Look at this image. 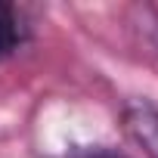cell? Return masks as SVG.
<instances>
[{"label":"cell","instance_id":"obj_2","mask_svg":"<svg viewBox=\"0 0 158 158\" xmlns=\"http://www.w3.org/2000/svg\"><path fill=\"white\" fill-rule=\"evenodd\" d=\"M31 37V25L25 19V13L13 3L0 0V62H6L10 56H16Z\"/></svg>","mask_w":158,"mask_h":158},{"label":"cell","instance_id":"obj_1","mask_svg":"<svg viewBox=\"0 0 158 158\" xmlns=\"http://www.w3.org/2000/svg\"><path fill=\"white\" fill-rule=\"evenodd\" d=\"M124 133L149 155L158 158V106L146 102V99H133L124 106Z\"/></svg>","mask_w":158,"mask_h":158},{"label":"cell","instance_id":"obj_3","mask_svg":"<svg viewBox=\"0 0 158 158\" xmlns=\"http://www.w3.org/2000/svg\"><path fill=\"white\" fill-rule=\"evenodd\" d=\"M68 158H124V155H118L106 146H90V149H74Z\"/></svg>","mask_w":158,"mask_h":158}]
</instances>
